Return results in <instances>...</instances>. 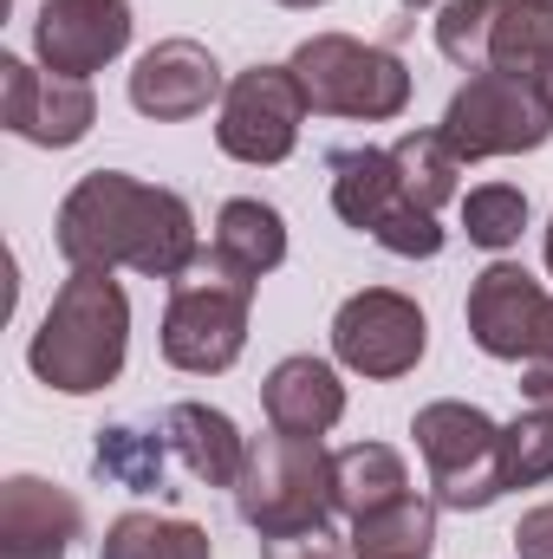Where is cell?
Instances as JSON below:
<instances>
[{"mask_svg":"<svg viewBox=\"0 0 553 559\" xmlns=\"http://www.w3.org/2000/svg\"><path fill=\"white\" fill-rule=\"evenodd\" d=\"M52 241L72 267H92V274L138 267L143 280H183L189 261L202 254L189 202L176 189H150L125 169L79 176L72 195L59 202Z\"/></svg>","mask_w":553,"mask_h":559,"instance_id":"obj_1","label":"cell"},{"mask_svg":"<svg viewBox=\"0 0 553 559\" xmlns=\"http://www.w3.org/2000/svg\"><path fill=\"white\" fill-rule=\"evenodd\" d=\"M125 352H131V299L111 274H92V267H72V280L52 293L33 345H26V365L39 384L66 391V397H92L105 384H118L125 371Z\"/></svg>","mask_w":553,"mask_h":559,"instance_id":"obj_2","label":"cell"},{"mask_svg":"<svg viewBox=\"0 0 553 559\" xmlns=\"http://www.w3.org/2000/svg\"><path fill=\"white\" fill-rule=\"evenodd\" d=\"M261 280L242 274L228 254L202 248L189 261V274L169 280V306H163V358L189 378H215L242 358L248 345V306H255Z\"/></svg>","mask_w":553,"mask_h":559,"instance_id":"obj_3","label":"cell"},{"mask_svg":"<svg viewBox=\"0 0 553 559\" xmlns=\"http://www.w3.org/2000/svg\"><path fill=\"white\" fill-rule=\"evenodd\" d=\"M293 79L306 92V111L319 118H365V124H385L411 105V72L398 52L385 46H365L352 33H313L293 46Z\"/></svg>","mask_w":553,"mask_h":559,"instance_id":"obj_4","label":"cell"},{"mask_svg":"<svg viewBox=\"0 0 553 559\" xmlns=\"http://www.w3.org/2000/svg\"><path fill=\"white\" fill-rule=\"evenodd\" d=\"M235 508L255 534L332 527V455L313 436H261L248 442V468L235 481Z\"/></svg>","mask_w":553,"mask_h":559,"instance_id":"obj_5","label":"cell"},{"mask_svg":"<svg viewBox=\"0 0 553 559\" xmlns=\"http://www.w3.org/2000/svg\"><path fill=\"white\" fill-rule=\"evenodd\" d=\"M411 436L423 468H430V501L436 508L469 514V508H489V501L508 495V481H502V423L482 417L475 404H456V397L423 404Z\"/></svg>","mask_w":553,"mask_h":559,"instance_id":"obj_6","label":"cell"},{"mask_svg":"<svg viewBox=\"0 0 553 559\" xmlns=\"http://www.w3.org/2000/svg\"><path fill=\"white\" fill-rule=\"evenodd\" d=\"M436 131L462 163L521 156V150H541L553 138V98L548 85H528L508 72H469V85L449 98Z\"/></svg>","mask_w":553,"mask_h":559,"instance_id":"obj_7","label":"cell"},{"mask_svg":"<svg viewBox=\"0 0 553 559\" xmlns=\"http://www.w3.org/2000/svg\"><path fill=\"white\" fill-rule=\"evenodd\" d=\"M306 124V92L293 79V66H248L228 79L222 92V118H215V143L235 156V163H286L293 143Z\"/></svg>","mask_w":553,"mask_h":559,"instance_id":"obj_8","label":"cell"},{"mask_svg":"<svg viewBox=\"0 0 553 559\" xmlns=\"http://www.w3.org/2000/svg\"><path fill=\"white\" fill-rule=\"evenodd\" d=\"M423 345H430L423 306L404 299V293H391V286L352 293V299L339 306V319H332V358H339L345 371H358V378H378V384L416 371Z\"/></svg>","mask_w":553,"mask_h":559,"instance_id":"obj_9","label":"cell"},{"mask_svg":"<svg viewBox=\"0 0 553 559\" xmlns=\"http://www.w3.org/2000/svg\"><path fill=\"white\" fill-rule=\"evenodd\" d=\"M0 124L20 143L72 150L98 124V98H92L85 79H59L46 66H26V59L0 52Z\"/></svg>","mask_w":553,"mask_h":559,"instance_id":"obj_10","label":"cell"},{"mask_svg":"<svg viewBox=\"0 0 553 559\" xmlns=\"http://www.w3.org/2000/svg\"><path fill=\"white\" fill-rule=\"evenodd\" d=\"M548 312H553V299L541 293V280L528 267H515V261H489L475 274V286H469V306H462L469 338L489 358H502V365H528L541 352Z\"/></svg>","mask_w":553,"mask_h":559,"instance_id":"obj_11","label":"cell"},{"mask_svg":"<svg viewBox=\"0 0 553 559\" xmlns=\"http://www.w3.org/2000/svg\"><path fill=\"white\" fill-rule=\"evenodd\" d=\"M131 0H46L33 20V52L59 79H92L131 46Z\"/></svg>","mask_w":553,"mask_h":559,"instance_id":"obj_12","label":"cell"},{"mask_svg":"<svg viewBox=\"0 0 553 559\" xmlns=\"http://www.w3.org/2000/svg\"><path fill=\"white\" fill-rule=\"evenodd\" d=\"M228 92L215 52L202 39H156L131 66V105L156 124H183V118H202L215 98Z\"/></svg>","mask_w":553,"mask_h":559,"instance_id":"obj_13","label":"cell"},{"mask_svg":"<svg viewBox=\"0 0 553 559\" xmlns=\"http://www.w3.org/2000/svg\"><path fill=\"white\" fill-rule=\"evenodd\" d=\"M79 527H85V508L66 488L39 475L0 481V559H66Z\"/></svg>","mask_w":553,"mask_h":559,"instance_id":"obj_14","label":"cell"},{"mask_svg":"<svg viewBox=\"0 0 553 559\" xmlns=\"http://www.w3.org/2000/svg\"><path fill=\"white\" fill-rule=\"evenodd\" d=\"M261 411L274 423L280 436H326L332 423L345 417V384H339V371L326 365V358H280L274 371H268V384H261Z\"/></svg>","mask_w":553,"mask_h":559,"instance_id":"obj_15","label":"cell"},{"mask_svg":"<svg viewBox=\"0 0 553 559\" xmlns=\"http://www.w3.org/2000/svg\"><path fill=\"white\" fill-rule=\"evenodd\" d=\"M163 442L202 488H235L242 468H248V436L235 429V417H222L209 404H169L163 411Z\"/></svg>","mask_w":553,"mask_h":559,"instance_id":"obj_16","label":"cell"},{"mask_svg":"<svg viewBox=\"0 0 553 559\" xmlns=\"http://www.w3.org/2000/svg\"><path fill=\"white\" fill-rule=\"evenodd\" d=\"M404 202H411V195H404V182H398L391 150H372V143H365V150H339V156H332V209H339L345 228L378 235Z\"/></svg>","mask_w":553,"mask_h":559,"instance_id":"obj_17","label":"cell"},{"mask_svg":"<svg viewBox=\"0 0 553 559\" xmlns=\"http://www.w3.org/2000/svg\"><path fill=\"white\" fill-rule=\"evenodd\" d=\"M398 495H411V468L391 442H352L332 455V508L345 521L372 514V508H391Z\"/></svg>","mask_w":553,"mask_h":559,"instance_id":"obj_18","label":"cell"},{"mask_svg":"<svg viewBox=\"0 0 553 559\" xmlns=\"http://www.w3.org/2000/svg\"><path fill=\"white\" fill-rule=\"evenodd\" d=\"M215 254H228L242 274H274L280 261H286V222H280L274 202H261V195H235V202H222V215H215V241H209Z\"/></svg>","mask_w":553,"mask_h":559,"instance_id":"obj_19","label":"cell"},{"mask_svg":"<svg viewBox=\"0 0 553 559\" xmlns=\"http://www.w3.org/2000/svg\"><path fill=\"white\" fill-rule=\"evenodd\" d=\"M436 547V501L398 495L391 508H372L352 521V559H430Z\"/></svg>","mask_w":553,"mask_h":559,"instance_id":"obj_20","label":"cell"},{"mask_svg":"<svg viewBox=\"0 0 553 559\" xmlns=\"http://www.w3.org/2000/svg\"><path fill=\"white\" fill-rule=\"evenodd\" d=\"M489 72H508V79H528V85L548 79L553 72V7L502 0L495 39H489Z\"/></svg>","mask_w":553,"mask_h":559,"instance_id":"obj_21","label":"cell"},{"mask_svg":"<svg viewBox=\"0 0 553 559\" xmlns=\"http://www.w3.org/2000/svg\"><path fill=\"white\" fill-rule=\"evenodd\" d=\"M98 559H215L209 534L196 521H163V514H118L98 540Z\"/></svg>","mask_w":553,"mask_h":559,"instance_id":"obj_22","label":"cell"},{"mask_svg":"<svg viewBox=\"0 0 553 559\" xmlns=\"http://www.w3.org/2000/svg\"><path fill=\"white\" fill-rule=\"evenodd\" d=\"M391 163H398V182H404V195H411L416 209H443V202H456V189H462V156L443 143V131H404V138L391 143Z\"/></svg>","mask_w":553,"mask_h":559,"instance_id":"obj_23","label":"cell"},{"mask_svg":"<svg viewBox=\"0 0 553 559\" xmlns=\"http://www.w3.org/2000/svg\"><path fill=\"white\" fill-rule=\"evenodd\" d=\"M163 455H169V442H163V429H143V423H111V429H98V449H92V468L111 481V488H163Z\"/></svg>","mask_w":553,"mask_h":559,"instance_id":"obj_24","label":"cell"},{"mask_svg":"<svg viewBox=\"0 0 553 559\" xmlns=\"http://www.w3.org/2000/svg\"><path fill=\"white\" fill-rule=\"evenodd\" d=\"M502 0H443L436 13V52L462 72H489V39H495Z\"/></svg>","mask_w":553,"mask_h":559,"instance_id":"obj_25","label":"cell"},{"mask_svg":"<svg viewBox=\"0 0 553 559\" xmlns=\"http://www.w3.org/2000/svg\"><path fill=\"white\" fill-rule=\"evenodd\" d=\"M502 481L508 488H541L553 481V411L528 404L502 429Z\"/></svg>","mask_w":553,"mask_h":559,"instance_id":"obj_26","label":"cell"},{"mask_svg":"<svg viewBox=\"0 0 553 559\" xmlns=\"http://www.w3.org/2000/svg\"><path fill=\"white\" fill-rule=\"evenodd\" d=\"M462 228H469L475 248L502 254V248H515L521 228H528V195L508 189V182H482V189L462 195Z\"/></svg>","mask_w":553,"mask_h":559,"instance_id":"obj_27","label":"cell"},{"mask_svg":"<svg viewBox=\"0 0 553 559\" xmlns=\"http://www.w3.org/2000/svg\"><path fill=\"white\" fill-rule=\"evenodd\" d=\"M261 559H352V547L332 527H299V534H261Z\"/></svg>","mask_w":553,"mask_h":559,"instance_id":"obj_28","label":"cell"},{"mask_svg":"<svg viewBox=\"0 0 553 559\" xmlns=\"http://www.w3.org/2000/svg\"><path fill=\"white\" fill-rule=\"evenodd\" d=\"M515 559H553V501L521 514V527H515Z\"/></svg>","mask_w":553,"mask_h":559,"instance_id":"obj_29","label":"cell"},{"mask_svg":"<svg viewBox=\"0 0 553 559\" xmlns=\"http://www.w3.org/2000/svg\"><path fill=\"white\" fill-rule=\"evenodd\" d=\"M521 397L541 404V411H553V352H541V358L521 365Z\"/></svg>","mask_w":553,"mask_h":559,"instance_id":"obj_30","label":"cell"},{"mask_svg":"<svg viewBox=\"0 0 553 559\" xmlns=\"http://www.w3.org/2000/svg\"><path fill=\"white\" fill-rule=\"evenodd\" d=\"M541 352H553V312H548V338H541ZM541 352H534V358H541Z\"/></svg>","mask_w":553,"mask_h":559,"instance_id":"obj_31","label":"cell"},{"mask_svg":"<svg viewBox=\"0 0 553 559\" xmlns=\"http://www.w3.org/2000/svg\"><path fill=\"white\" fill-rule=\"evenodd\" d=\"M398 7H404V13H416V7H436V0H398Z\"/></svg>","mask_w":553,"mask_h":559,"instance_id":"obj_32","label":"cell"},{"mask_svg":"<svg viewBox=\"0 0 553 559\" xmlns=\"http://www.w3.org/2000/svg\"><path fill=\"white\" fill-rule=\"evenodd\" d=\"M280 7H326V0H280Z\"/></svg>","mask_w":553,"mask_h":559,"instance_id":"obj_33","label":"cell"},{"mask_svg":"<svg viewBox=\"0 0 553 559\" xmlns=\"http://www.w3.org/2000/svg\"><path fill=\"white\" fill-rule=\"evenodd\" d=\"M548 274H553V222H548Z\"/></svg>","mask_w":553,"mask_h":559,"instance_id":"obj_34","label":"cell"},{"mask_svg":"<svg viewBox=\"0 0 553 559\" xmlns=\"http://www.w3.org/2000/svg\"><path fill=\"white\" fill-rule=\"evenodd\" d=\"M541 85H548V98H553V72H548V79H541Z\"/></svg>","mask_w":553,"mask_h":559,"instance_id":"obj_35","label":"cell"},{"mask_svg":"<svg viewBox=\"0 0 553 559\" xmlns=\"http://www.w3.org/2000/svg\"><path fill=\"white\" fill-rule=\"evenodd\" d=\"M534 7H553V0H534Z\"/></svg>","mask_w":553,"mask_h":559,"instance_id":"obj_36","label":"cell"}]
</instances>
